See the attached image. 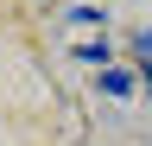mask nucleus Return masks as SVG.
<instances>
[{"mask_svg":"<svg viewBox=\"0 0 152 146\" xmlns=\"http://www.w3.org/2000/svg\"><path fill=\"white\" fill-rule=\"evenodd\" d=\"M102 89H108V95H133V76H127V70H102Z\"/></svg>","mask_w":152,"mask_h":146,"instance_id":"nucleus-1","label":"nucleus"},{"mask_svg":"<svg viewBox=\"0 0 152 146\" xmlns=\"http://www.w3.org/2000/svg\"><path fill=\"white\" fill-rule=\"evenodd\" d=\"M140 57H146V83H152V32H140Z\"/></svg>","mask_w":152,"mask_h":146,"instance_id":"nucleus-2","label":"nucleus"}]
</instances>
